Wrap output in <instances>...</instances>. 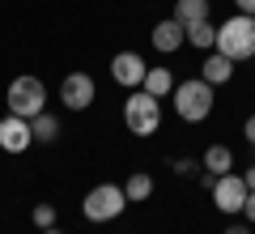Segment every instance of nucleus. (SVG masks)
Returning <instances> with one entry per match:
<instances>
[{"label": "nucleus", "instance_id": "39448f33", "mask_svg": "<svg viewBox=\"0 0 255 234\" xmlns=\"http://www.w3.org/2000/svg\"><path fill=\"white\" fill-rule=\"evenodd\" d=\"M9 115H21V119H34L38 111H43L47 102V85L38 81V77H17V81L9 85Z\"/></svg>", "mask_w": 255, "mask_h": 234}, {"label": "nucleus", "instance_id": "9b49d317", "mask_svg": "<svg viewBox=\"0 0 255 234\" xmlns=\"http://www.w3.org/2000/svg\"><path fill=\"white\" fill-rule=\"evenodd\" d=\"M200 77H204V81H209V85H226L230 77H234V60H230V55H221V51H213L209 60H204Z\"/></svg>", "mask_w": 255, "mask_h": 234}, {"label": "nucleus", "instance_id": "9d476101", "mask_svg": "<svg viewBox=\"0 0 255 234\" xmlns=\"http://www.w3.org/2000/svg\"><path fill=\"white\" fill-rule=\"evenodd\" d=\"M149 38H153V47H157L162 55H170V51H179V47L187 43V30H183V21H174V17H170V21H157Z\"/></svg>", "mask_w": 255, "mask_h": 234}, {"label": "nucleus", "instance_id": "393cba45", "mask_svg": "<svg viewBox=\"0 0 255 234\" xmlns=\"http://www.w3.org/2000/svg\"><path fill=\"white\" fill-rule=\"evenodd\" d=\"M43 234H60V230H55V226H51V230H43Z\"/></svg>", "mask_w": 255, "mask_h": 234}, {"label": "nucleus", "instance_id": "423d86ee", "mask_svg": "<svg viewBox=\"0 0 255 234\" xmlns=\"http://www.w3.org/2000/svg\"><path fill=\"white\" fill-rule=\"evenodd\" d=\"M94 98H98V85H94L90 72H68V77L60 81V102H64L68 111L94 107Z\"/></svg>", "mask_w": 255, "mask_h": 234}, {"label": "nucleus", "instance_id": "dca6fc26", "mask_svg": "<svg viewBox=\"0 0 255 234\" xmlns=\"http://www.w3.org/2000/svg\"><path fill=\"white\" fill-rule=\"evenodd\" d=\"M30 132H34V141H55L60 136V124H55V115H47V111H38L34 119H30Z\"/></svg>", "mask_w": 255, "mask_h": 234}, {"label": "nucleus", "instance_id": "0eeeda50", "mask_svg": "<svg viewBox=\"0 0 255 234\" xmlns=\"http://www.w3.org/2000/svg\"><path fill=\"white\" fill-rule=\"evenodd\" d=\"M213 205L221 209V213H243V205H247V183H243V175H217V183H213Z\"/></svg>", "mask_w": 255, "mask_h": 234}, {"label": "nucleus", "instance_id": "b1692460", "mask_svg": "<svg viewBox=\"0 0 255 234\" xmlns=\"http://www.w3.org/2000/svg\"><path fill=\"white\" fill-rule=\"evenodd\" d=\"M226 234H251V230H247V226H230Z\"/></svg>", "mask_w": 255, "mask_h": 234}, {"label": "nucleus", "instance_id": "5701e85b", "mask_svg": "<svg viewBox=\"0 0 255 234\" xmlns=\"http://www.w3.org/2000/svg\"><path fill=\"white\" fill-rule=\"evenodd\" d=\"M243 183H247V192H255V166H251V171L243 175Z\"/></svg>", "mask_w": 255, "mask_h": 234}, {"label": "nucleus", "instance_id": "7ed1b4c3", "mask_svg": "<svg viewBox=\"0 0 255 234\" xmlns=\"http://www.w3.org/2000/svg\"><path fill=\"white\" fill-rule=\"evenodd\" d=\"M124 124H128V132H132V136H153L157 128H162V98H153V94H145V90L128 94Z\"/></svg>", "mask_w": 255, "mask_h": 234}, {"label": "nucleus", "instance_id": "a211bd4d", "mask_svg": "<svg viewBox=\"0 0 255 234\" xmlns=\"http://www.w3.org/2000/svg\"><path fill=\"white\" fill-rule=\"evenodd\" d=\"M30 217H34L38 230H51V226H55V205H34V213H30Z\"/></svg>", "mask_w": 255, "mask_h": 234}, {"label": "nucleus", "instance_id": "6e6552de", "mask_svg": "<svg viewBox=\"0 0 255 234\" xmlns=\"http://www.w3.org/2000/svg\"><path fill=\"white\" fill-rule=\"evenodd\" d=\"M30 145H34L30 119H21V115H4L0 119V149L4 153H26Z\"/></svg>", "mask_w": 255, "mask_h": 234}, {"label": "nucleus", "instance_id": "4468645a", "mask_svg": "<svg viewBox=\"0 0 255 234\" xmlns=\"http://www.w3.org/2000/svg\"><path fill=\"white\" fill-rule=\"evenodd\" d=\"M209 17V0H174V21L191 26V21H204Z\"/></svg>", "mask_w": 255, "mask_h": 234}, {"label": "nucleus", "instance_id": "1a4fd4ad", "mask_svg": "<svg viewBox=\"0 0 255 234\" xmlns=\"http://www.w3.org/2000/svg\"><path fill=\"white\" fill-rule=\"evenodd\" d=\"M145 60H140L136 51H119L115 60H111V77H115L119 85H128V90H136V85H145Z\"/></svg>", "mask_w": 255, "mask_h": 234}, {"label": "nucleus", "instance_id": "f03ea898", "mask_svg": "<svg viewBox=\"0 0 255 234\" xmlns=\"http://www.w3.org/2000/svg\"><path fill=\"white\" fill-rule=\"evenodd\" d=\"M174 111H179V119H187V124L209 119L213 115V85L204 81V77L179 81V85H174Z\"/></svg>", "mask_w": 255, "mask_h": 234}, {"label": "nucleus", "instance_id": "20e7f679", "mask_svg": "<svg viewBox=\"0 0 255 234\" xmlns=\"http://www.w3.org/2000/svg\"><path fill=\"white\" fill-rule=\"evenodd\" d=\"M124 209H128L124 188H119V183H98V188H90V192H85L81 213L90 217V222H115V217L124 213Z\"/></svg>", "mask_w": 255, "mask_h": 234}, {"label": "nucleus", "instance_id": "aec40b11", "mask_svg": "<svg viewBox=\"0 0 255 234\" xmlns=\"http://www.w3.org/2000/svg\"><path fill=\"white\" fill-rule=\"evenodd\" d=\"M174 171H179V175H191V171H196V162H187V158H179V162H174Z\"/></svg>", "mask_w": 255, "mask_h": 234}, {"label": "nucleus", "instance_id": "ddd939ff", "mask_svg": "<svg viewBox=\"0 0 255 234\" xmlns=\"http://www.w3.org/2000/svg\"><path fill=\"white\" fill-rule=\"evenodd\" d=\"M183 30H187V43H191V47H200V51L217 47V26H213L209 17H204V21H191V26H183Z\"/></svg>", "mask_w": 255, "mask_h": 234}, {"label": "nucleus", "instance_id": "2eb2a0df", "mask_svg": "<svg viewBox=\"0 0 255 234\" xmlns=\"http://www.w3.org/2000/svg\"><path fill=\"white\" fill-rule=\"evenodd\" d=\"M145 94H153V98L174 94V77H170V68H149V72H145Z\"/></svg>", "mask_w": 255, "mask_h": 234}, {"label": "nucleus", "instance_id": "f257e3e1", "mask_svg": "<svg viewBox=\"0 0 255 234\" xmlns=\"http://www.w3.org/2000/svg\"><path fill=\"white\" fill-rule=\"evenodd\" d=\"M217 51L230 55V60H251L255 55V17L251 13H238L226 26H217Z\"/></svg>", "mask_w": 255, "mask_h": 234}, {"label": "nucleus", "instance_id": "f3484780", "mask_svg": "<svg viewBox=\"0 0 255 234\" xmlns=\"http://www.w3.org/2000/svg\"><path fill=\"white\" fill-rule=\"evenodd\" d=\"M149 192H153V179H149L145 171L128 175V183H124V196L128 200H149Z\"/></svg>", "mask_w": 255, "mask_h": 234}, {"label": "nucleus", "instance_id": "f8f14e48", "mask_svg": "<svg viewBox=\"0 0 255 234\" xmlns=\"http://www.w3.org/2000/svg\"><path fill=\"white\" fill-rule=\"evenodd\" d=\"M204 171H213V175H230V171H234V153H230V145H209V149H204Z\"/></svg>", "mask_w": 255, "mask_h": 234}, {"label": "nucleus", "instance_id": "412c9836", "mask_svg": "<svg viewBox=\"0 0 255 234\" xmlns=\"http://www.w3.org/2000/svg\"><path fill=\"white\" fill-rule=\"evenodd\" d=\"M243 136H247V141L255 145V115H251V119H247V124H243Z\"/></svg>", "mask_w": 255, "mask_h": 234}, {"label": "nucleus", "instance_id": "4be33fe9", "mask_svg": "<svg viewBox=\"0 0 255 234\" xmlns=\"http://www.w3.org/2000/svg\"><path fill=\"white\" fill-rule=\"evenodd\" d=\"M234 4H238L243 13H251V17H255V0H234Z\"/></svg>", "mask_w": 255, "mask_h": 234}, {"label": "nucleus", "instance_id": "6ab92c4d", "mask_svg": "<svg viewBox=\"0 0 255 234\" xmlns=\"http://www.w3.org/2000/svg\"><path fill=\"white\" fill-rule=\"evenodd\" d=\"M243 217H247V222H255V192H247V205H243Z\"/></svg>", "mask_w": 255, "mask_h": 234}]
</instances>
